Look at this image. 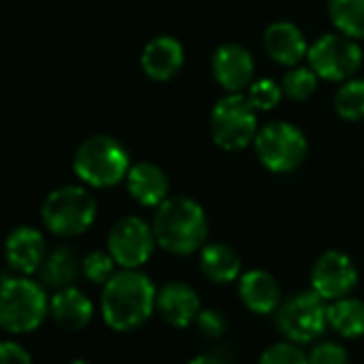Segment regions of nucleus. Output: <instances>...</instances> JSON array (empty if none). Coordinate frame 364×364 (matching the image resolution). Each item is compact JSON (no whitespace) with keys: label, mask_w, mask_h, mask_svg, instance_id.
Segmentation results:
<instances>
[{"label":"nucleus","mask_w":364,"mask_h":364,"mask_svg":"<svg viewBox=\"0 0 364 364\" xmlns=\"http://www.w3.org/2000/svg\"><path fill=\"white\" fill-rule=\"evenodd\" d=\"M156 309L154 283L137 268H122L103 285L101 315L112 330L129 332L144 326Z\"/></svg>","instance_id":"1"},{"label":"nucleus","mask_w":364,"mask_h":364,"mask_svg":"<svg viewBox=\"0 0 364 364\" xmlns=\"http://www.w3.org/2000/svg\"><path fill=\"white\" fill-rule=\"evenodd\" d=\"M152 230L156 245L167 253L191 255L200 251L208 238V219L196 200L176 196L156 206Z\"/></svg>","instance_id":"2"},{"label":"nucleus","mask_w":364,"mask_h":364,"mask_svg":"<svg viewBox=\"0 0 364 364\" xmlns=\"http://www.w3.org/2000/svg\"><path fill=\"white\" fill-rule=\"evenodd\" d=\"M73 169L88 187L107 189L127 178L131 169L129 152L118 139L109 135H95L77 148Z\"/></svg>","instance_id":"3"},{"label":"nucleus","mask_w":364,"mask_h":364,"mask_svg":"<svg viewBox=\"0 0 364 364\" xmlns=\"http://www.w3.org/2000/svg\"><path fill=\"white\" fill-rule=\"evenodd\" d=\"M50 311L46 289L22 277H7L0 281V328L22 334L41 326Z\"/></svg>","instance_id":"4"},{"label":"nucleus","mask_w":364,"mask_h":364,"mask_svg":"<svg viewBox=\"0 0 364 364\" xmlns=\"http://www.w3.org/2000/svg\"><path fill=\"white\" fill-rule=\"evenodd\" d=\"M97 217V202L84 187H60L52 191L41 208L43 225L63 238L84 234Z\"/></svg>","instance_id":"5"},{"label":"nucleus","mask_w":364,"mask_h":364,"mask_svg":"<svg viewBox=\"0 0 364 364\" xmlns=\"http://www.w3.org/2000/svg\"><path fill=\"white\" fill-rule=\"evenodd\" d=\"M257 131V109L242 92H230L210 112V135L223 150L247 148Z\"/></svg>","instance_id":"6"},{"label":"nucleus","mask_w":364,"mask_h":364,"mask_svg":"<svg viewBox=\"0 0 364 364\" xmlns=\"http://www.w3.org/2000/svg\"><path fill=\"white\" fill-rule=\"evenodd\" d=\"M277 313L279 332L291 343H311L328 328V306L317 291H298L281 300Z\"/></svg>","instance_id":"7"},{"label":"nucleus","mask_w":364,"mask_h":364,"mask_svg":"<svg viewBox=\"0 0 364 364\" xmlns=\"http://www.w3.org/2000/svg\"><path fill=\"white\" fill-rule=\"evenodd\" d=\"M255 152L266 169L287 173L302 165L309 152L304 133L283 120L264 124L255 135Z\"/></svg>","instance_id":"8"},{"label":"nucleus","mask_w":364,"mask_h":364,"mask_svg":"<svg viewBox=\"0 0 364 364\" xmlns=\"http://www.w3.org/2000/svg\"><path fill=\"white\" fill-rule=\"evenodd\" d=\"M309 63L317 77L328 82H347L362 67V50L347 35H323L309 48Z\"/></svg>","instance_id":"9"},{"label":"nucleus","mask_w":364,"mask_h":364,"mask_svg":"<svg viewBox=\"0 0 364 364\" xmlns=\"http://www.w3.org/2000/svg\"><path fill=\"white\" fill-rule=\"evenodd\" d=\"M156 238L152 225L139 217H124L116 221L107 234V251L122 268L144 266L150 259Z\"/></svg>","instance_id":"10"},{"label":"nucleus","mask_w":364,"mask_h":364,"mask_svg":"<svg viewBox=\"0 0 364 364\" xmlns=\"http://www.w3.org/2000/svg\"><path fill=\"white\" fill-rule=\"evenodd\" d=\"M355 283H358V270L349 259V255L341 251L332 249L321 253L311 268V287L328 302L349 296Z\"/></svg>","instance_id":"11"},{"label":"nucleus","mask_w":364,"mask_h":364,"mask_svg":"<svg viewBox=\"0 0 364 364\" xmlns=\"http://www.w3.org/2000/svg\"><path fill=\"white\" fill-rule=\"evenodd\" d=\"M156 311L165 323L173 328H187L198 319L202 302L191 285L171 281L156 291Z\"/></svg>","instance_id":"12"},{"label":"nucleus","mask_w":364,"mask_h":364,"mask_svg":"<svg viewBox=\"0 0 364 364\" xmlns=\"http://www.w3.org/2000/svg\"><path fill=\"white\" fill-rule=\"evenodd\" d=\"M213 73L228 92H242L253 84L255 63L247 48L238 43L221 46L213 56Z\"/></svg>","instance_id":"13"},{"label":"nucleus","mask_w":364,"mask_h":364,"mask_svg":"<svg viewBox=\"0 0 364 364\" xmlns=\"http://www.w3.org/2000/svg\"><path fill=\"white\" fill-rule=\"evenodd\" d=\"M5 257L14 272L18 274H33L39 272L46 259V238L39 230L22 225L16 228L5 242Z\"/></svg>","instance_id":"14"},{"label":"nucleus","mask_w":364,"mask_h":364,"mask_svg":"<svg viewBox=\"0 0 364 364\" xmlns=\"http://www.w3.org/2000/svg\"><path fill=\"white\" fill-rule=\"evenodd\" d=\"M238 294L242 304L257 315L274 313L281 304L279 281L266 270H247L238 279Z\"/></svg>","instance_id":"15"},{"label":"nucleus","mask_w":364,"mask_h":364,"mask_svg":"<svg viewBox=\"0 0 364 364\" xmlns=\"http://www.w3.org/2000/svg\"><path fill=\"white\" fill-rule=\"evenodd\" d=\"M185 65V50L173 37H154L141 52V69L154 82L171 80Z\"/></svg>","instance_id":"16"},{"label":"nucleus","mask_w":364,"mask_h":364,"mask_svg":"<svg viewBox=\"0 0 364 364\" xmlns=\"http://www.w3.org/2000/svg\"><path fill=\"white\" fill-rule=\"evenodd\" d=\"M127 189L137 204L156 208L167 200L169 180L159 165L141 161L131 165L127 173Z\"/></svg>","instance_id":"17"},{"label":"nucleus","mask_w":364,"mask_h":364,"mask_svg":"<svg viewBox=\"0 0 364 364\" xmlns=\"http://www.w3.org/2000/svg\"><path fill=\"white\" fill-rule=\"evenodd\" d=\"M264 50L274 63L283 67H296L309 54L302 31L291 22L270 24L264 33Z\"/></svg>","instance_id":"18"},{"label":"nucleus","mask_w":364,"mask_h":364,"mask_svg":"<svg viewBox=\"0 0 364 364\" xmlns=\"http://www.w3.org/2000/svg\"><path fill=\"white\" fill-rule=\"evenodd\" d=\"M50 313L60 328L82 330L90 323L95 306L82 289L69 285V287L56 289L54 298L50 300Z\"/></svg>","instance_id":"19"},{"label":"nucleus","mask_w":364,"mask_h":364,"mask_svg":"<svg viewBox=\"0 0 364 364\" xmlns=\"http://www.w3.org/2000/svg\"><path fill=\"white\" fill-rule=\"evenodd\" d=\"M200 268L204 277L217 285L234 283L242 274V262L240 255L223 242L215 245H204L202 247V257H200Z\"/></svg>","instance_id":"20"},{"label":"nucleus","mask_w":364,"mask_h":364,"mask_svg":"<svg viewBox=\"0 0 364 364\" xmlns=\"http://www.w3.org/2000/svg\"><path fill=\"white\" fill-rule=\"evenodd\" d=\"M328 326L343 338L364 336V302L358 298H338L328 306Z\"/></svg>","instance_id":"21"},{"label":"nucleus","mask_w":364,"mask_h":364,"mask_svg":"<svg viewBox=\"0 0 364 364\" xmlns=\"http://www.w3.org/2000/svg\"><path fill=\"white\" fill-rule=\"evenodd\" d=\"M80 268L82 266H80L75 253L69 247H60V249L52 251L50 255H46V259L39 268V277L48 287L63 289L75 281Z\"/></svg>","instance_id":"22"},{"label":"nucleus","mask_w":364,"mask_h":364,"mask_svg":"<svg viewBox=\"0 0 364 364\" xmlns=\"http://www.w3.org/2000/svg\"><path fill=\"white\" fill-rule=\"evenodd\" d=\"M328 11L338 33L364 39V0H330Z\"/></svg>","instance_id":"23"},{"label":"nucleus","mask_w":364,"mask_h":364,"mask_svg":"<svg viewBox=\"0 0 364 364\" xmlns=\"http://www.w3.org/2000/svg\"><path fill=\"white\" fill-rule=\"evenodd\" d=\"M334 109L343 120H349V122L362 120L364 118V80L360 77L347 80L334 97Z\"/></svg>","instance_id":"24"},{"label":"nucleus","mask_w":364,"mask_h":364,"mask_svg":"<svg viewBox=\"0 0 364 364\" xmlns=\"http://www.w3.org/2000/svg\"><path fill=\"white\" fill-rule=\"evenodd\" d=\"M283 95L294 101H306L317 88V73L311 67H291L281 82Z\"/></svg>","instance_id":"25"},{"label":"nucleus","mask_w":364,"mask_h":364,"mask_svg":"<svg viewBox=\"0 0 364 364\" xmlns=\"http://www.w3.org/2000/svg\"><path fill=\"white\" fill-rule=\"evenodd\" d=\"M114 266H116V259L109 255V251L107 253L105 251H92L82 259L84 277L97 285H105L114 277V272H116Z\"/></svg>","instance_id":"26"},{"label":"nucleus","mask_w":364,"mask_h":364,"mask_svg":"<svg viewBox=\"0 0 364 364\" xmlns=\"http://www.w3.org/2000/svg\"><path fill=\"white\" fill-rule=\"evenodd\" d=\"M283 97V88L281 84H277L274 80H257L249 86V92H247V99L251 101V105L257 109V112H268L272 109Z\"/></svg>","instance_id":"27"},{"label":"nucleus","mask_w":364,"mask_h":364,"mask_svg":"<svg viewBox=\"0 0 364 364\" xmlns=\"http://www.w3.org/2000/svg\"><path fill=\"white\" fill-rule=\"evenodd\" d=\"M259 364H309V355L291 341H281L270 345L262 358Z\"/></svg>","instance_id":"28"},{"label":"nucleus","mask_w":364,"mask_h":364,"mask_svg":"<svg viewBox=\"0 0 364 364\" xmlns=\"http://www.w3.org/2000/svg\"><path fill=\"white\" fill-rule=\"evenodd\" d=\"M309 364H349V358L343 345L334 341H321L311 349Z\"/></svg>","instance_id":"29"},{"label":"nucleus","mask_w":364,"mask_h":364,"mask_svg":"<svg viewBox=\"0 0 364 364\" xmlns=\"http://www.w3.org/2000/svg\"><path fill=\"white\" fill-rule=\"evenodd\" d=\"M196 323L206 338H221L228 332V317L217 309H202Z\"/></svg>","instance_id":"30"},{"label":"nucleus","mask_w":364,"mask_h":364,"mask_svg":"<svg viewBox=\"0 0 364 364\" xmlns=\"http://www.w3.org/2000/svg\"><path fill=\"white\" fill-rule=\"evenodd\" d=\"M0 364H33V358L20 343L0 341Z\"/></svg>","instance_id":"31"},{"label":"nucleus","mask_w":364,"mask_h":364,"mask_svg":"<svg viewBox=\"0 0 364 364\" xmlns=\"http://www.w3.org/2000/svg\"><path fill=\"white\" fill-rule=\"evenodd\" d=\"M189 364H225L221 358L217 355H210V353H202V355H196Z\"/></svg>","instance_id":"32"},{"label":"nucleus","mask_w":364,"mask_h":364,"mask_svg":"<svg viewBox=\"0 0 364 364\" xmlns=\"http://www.w3.org/2000/svg\"><path fill=\"white\" fill-rule=\"evenodd\" d=\"M71 364H90V362H86V360H73Z\"/></svg>","instance_id":"33"}]
</instances>
